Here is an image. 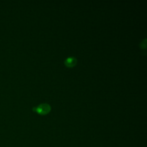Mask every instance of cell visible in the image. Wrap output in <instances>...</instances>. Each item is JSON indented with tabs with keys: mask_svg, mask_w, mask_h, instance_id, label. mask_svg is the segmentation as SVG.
Wrapping results in <instances>:
<instances>
[{
	"mask_svg": "<svg viewBox=\"0 0 147 147\" xmlns=\"http://www.w3.org/2000/svg\"><path fill=\"white\" fill-rule=\"evenodd\" d=\"M64 63L66 67L71 68L76 65L77 63V59L74 56H70L67 57L64 61Z\"/></svg>",
	"mask_w": 147,
	"mask_h": 147,
	"instance_id": "cell-2",
	"label": "cell"
},
{
	"mask_svg": "<svg viewBox=\"0 0 147 147\" xmlns=\"http://www.w3.org/2000/svg\"><path fill=\"white\" fill-rule=\"evenodd\" d=\"M32 110L33 111H35L40 115H44L48 114L50 112L51 110V107L48 103H43L40 104L37 106L33 107Z\"/></svg>",
	"mask_w": 147,
	"mask_h": 147,
	"instance_id": "cell-1",
	"label": "cell"
},
{
	"mask_svg": "<svg viewBox=\"0 0 147 147\" xmlns=\"http://www.w3.org/2000/svg\"><path fill=\"white\" fill-rule=\"evenodd\" d=\"M140 47L142 49H145L146 48V38H144L140 44Z\"/></svg>",
	"mask_w": 147,
	"mask_h": 147,
	"instance_id": "cell-3",
	"label": "cell"
}]
</instances>
